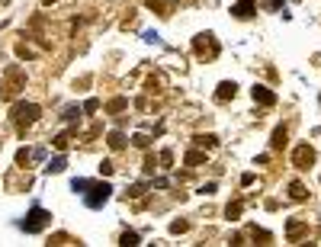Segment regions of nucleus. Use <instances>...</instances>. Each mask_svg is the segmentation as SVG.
I'll use <instances>...</instances> for the list:
<instances>
[{
  "label": "nucleus",
  "mask_w": 321,
  "mask_h": 247,
  "mask_svg": "<svg viewBox=\"0 0 321 247\" xmlns=\"http://www.w3.org/2000/svg\"><path fill=\"white\" fill-rule=\"evenodd\" d=\"M61 119H65V122H74V119H81V106H68V109L61 112Z\"/></svg>",
  "instance_id": "obj_24"
},
{
  "label": "nucleus",
  "mask_w": 321,
  "mask_h": 247,
  "mask_svg": "<svg viewBox=\"0 0 321 247\" xmlns=\"http://www.w3.org/2000/svg\"><path fill=\"white\" fill-rule=\"evenodd\" d=\"M235 93H238V84H235V81H222L219 90H215V100H219V103H228V100H235Z\"/></svg>",
  "instance_id": "obj_9"
},
{
  "label": "nucleus",
  "mask_w": 321,
  "mask_h": 247,
  "mask_svg": "<svg viewBox=\"0 0 321 247\" xmlns=\"http://www.w3.org/2000/svg\"><path fill=\"white\" fill-rule=\"evenodd\" d=\"M254 13H257L254 0H238V4H231V16H238V20H250Z\"/></svg>",
  "instance_id": "obj_8"
},
{
  "label": "nucleus",
  "mask_w": 321,
  "mask_h": 247,
  "mask_svg": "<svg viewBox=\"0 0 321 247\" xmlns=\"http://www.w3.org/2000/svg\"><path fill=\"white\" fill-rule=\"evenodd\" d=\"M29 161H32V148H20V151H16V164L29 167Z\"/></svg>",
  "instance_id": "obj_20"
},
{
  "label": "nucleus",
  "mask_w": 321,
  "mask_h": 247,
  "mask_svg": "<svg viewBox=\"0 0 321 247\" xmlns=\"http://www.w3.org/2000/svg\"><path fill=\"white\" fill-rule=\"evenodd\" d=\"M109 196H112V187L106 180H100V183H90V187H87L84 202H87V209H103L109 202Z\"/></svg>",
  "instance_id": "obj_3"
},
{
  "label": "nucleus",
  "mask_w": 321,
  "mask_h": 247,
  "mask_svg": "<svg viewBox=\"0 0 321 247\" xmlns=\"http://www.w3.org/2000/svg\"><path fill=\"white\" fill-rule=\"evenodd\" d=\"M119 244H125V247L132 244V247H135V244H142V237H138V231H122V237H119Z\"/></svg>",
  "instance_id": "obj_21"
},
{
  "label": "nucleus",
  "mask_w": 321,
  "mask_h": 247,
  "mask_svg": "<svg viewBox=\"0 0 321 247\" xmlns=\"http://www.w3.org/2000/svg\"><path fill=\"white\" fill-rule=\"evenodd\" d=\"M250 234H254V237H260V244H267V241H270V231H264V228H250Z\"/></svg>",
  "instance_id": "obj_29"
},
{
  "label": "nucleus",
  "mask_w": 321,
  "mask_h": 247,
  "mask_svg": "<svg viewBox=\"0 0 321 247\" xmlns=\"http://www.w3.org/2000/svg\"><path fill=\"white\" fill-rule=\"evenodd\" d=\"M48 222H51V212L42 209V206H32L29 212H26V218L16 222V228L26 231V234H39V231H45V228H48Z\"/></svg>",
  "instance_id": "obj_2"
},
{
  "label": "nucleus",
  "mask_w": 321,
  "mask_h": 247,
  "mask_svg": "<svg viewBox=\"0 0 321 247\" xmlns=\"http://www.w3.org/2000/svg\"><path fill=\"white\" fill-rule=\"evenodd\" d=\"M206 48H209V55H212V58L219 55V42L212 39V32H203V35H196V39H193V51H196V55H203Z\"/></svg>",
  "instance_id": "obj_5"
},
{
  "label": "nucleus",
  "mask_w": 321,
  "mask_h": 247,
  "mask_svg": "<svg viewBox=\"0 0 321 247\" xmlns=\"http://www.w3.org/2000/svg\"><path fill=\"white\" fill-rule=\"evenodd\" d=\"M289 199H292V202H305V199H308V190H305V183L292 180V183H289Z\"/></svg>",
  "instance_id": "obj_12"
},
{
  "label": "nucleus",
  "mask_w": 321,
  "mask_h": 247,
  "mask_svg": "<svg viewBox=\"0 0 321 247\" xmlns=\"http://www.w3.org/2000/svg\"><path fill=\"white\" fill-rule=\"evenodd\" d=\"M87 187H90V180H87V176H74V183H71V190H74V193H81V196H84Z\"/></svg>",
  "instance_id": "obj_22"
},
{
  "label": "nucleus",
  "mask_w": 321,
  "mask_h": 247,
  "mask_svg": "<svg viewBox=\"0 0 321 247\" xmlns=\"http://www.w3.org/2000/svg\"><path fill=\"white\" fill-rule=\"evenodd\" d=\"M145 193H148V183H132V187L125 190V196H129V199H142Z\"/></svg>",
  "instance_id": "obj_18"
},
{
  "label": "nucleus",
  "mask_w": 321,
  "mask_h": 247,
  "mask_svg": "<svg viewBox=\"0 0 321 247\" xmlns=\"http://www.w3.org/2000/svg\"><path fill=\"white\" fill-rule=\"evenodd\" d=\"M145 173H148V176L154 173V154H148V157H145Z\"/></svg>",
  "instance_id": "obj_33"
},
{
  "label": "nucleus",
  "mask_w": 321,
  "mask_h": 247,
  "mask_svg": "<svg viewBox=\"0 0 321 247\" xmlns=\"http://www.w3.org/2000/svg\"><path fill=\"white\" fill-rule=\"evenodd\" d=\"M292 164H296L299 170H308V167L315 164V151H311L308 145H299L296 151H292Z\"/></svg>",
  "instance_id": "obj_6"
},
{
  "label": "nucleus",
  "mask_w": 321,
  "mask_h": 247,
  "mask_svg": "<svg viewBox=\"0 0 321 247\" xmlns=\"http://www.w3.org/2000/svg\"><path fill=\"white\" fill-rule=\"evenodd\" d=\"M183 161H186L189 167H199V164H206V151H203V148H189Z\"/></svg>",
  "instance_id": "obj_14"
},
{
  "label": "nucleus",
  "mask_w": 321,
  "mask_h": 247,
  "mask_svg": "<svg viewBox=\"0 0 321 247\" xmlns=\"http://www.w3.org/2000/svg\"><path fill=\"white\" fill-rule=\"evenodd\" d=\"M215 190H219V183H215V180H209V183H203V187H199V193H203V196H212Z\"/></svg>",
  "instance_id": "obj_30"
},
{
  "label": "nucleus",
  "mask_w": 321,
  "mask_h": 247,
  "mask_svg": "<svg viewBox=\"0 0 321 247\" xmlns=\"http://www.w3.org/2000/svg\"><path fill=\"white\" fill-rule=\"evenodd\" d=\"M93 109H100V100H87L84 103V112H93Z\"/></svg>",
  "instance_id": "obj_34"
},
{
  "label": "nucleus",
  "mask_w": 321,
  "mask_h": 247,
  "mask_svg": "<svg viewBox=\"0 0 321 247\" xmlns=\"http://www.w3.org/2000/svg\"><path fill=\"white\" fill-rule=\"evenodd\" d=\"M132 145H135V148H142V151H148V145H151V138H148V135H145V132H138V135L132 138Z\"/></svg>",
  "instance_id": "obj_23"
},
{
  "label": "nucleus",
  "mask_w": 321,
  "mask_h": 247,
  "mask_svg": "<svg viewBox=\"0 0 321 247\" xmlns=\"http://www.w3.org/2000/svg\"><path fill=\"white\" fill-rule=\"evenodd\" d=\"M186 228H189V222H186V218H177V222H170V234H183Z\"/></svg>",
  "instance_id": "obj_25"
},
{
  "label": "nucleus",
  "mask_w": 321,
  "mask_h": 247,
  "mask_svg": "<svg viewBox=\"0 0 321 247\" xmlns=\"http://www.w3.org/2000/svg\"><path fill=\"white\" fill-rule=\"evenodd\" d=\"M280 4H283V0H273V7H280Z\"/></svg>",
  "instance_id": "obj_36"
},
{
  "label": "nucleus",
  "mask_w": 321,
  "mask_h": 247,
  "mask_svg": "<svg viewBox=\"0 0 321 247\" xmlns=\"http://www.w3.org/2000/svg\"><path fill=\"white\" fill-rule=\"evenodd\" d=\"M145 4H148L151 10H158V13H167V0H145Z\"/></svg>",
  "instance_id": "obj_28"
},
{
  "label": "nucleus",
  "mask_w": 321,
  "mask_h": 247,
  "mask_svg": "<svg viewBox=\"0 0 321 247\" xmlns=\"http://www.w3.org/2000/svg\"><path fill=\"white\" fill-rule=\"evenodd\" d=\"M241 212H244V199H235V202H228V206H225V218H228V222H238Z\"/></svg>",
  "instance_id": "obj_13"
},
{
  "label": "nucleus",
  "mask_w": 321,
  "mask_h": 247,
  "mask_svg": "<svg viewBox=\"0 0 321 247\" xmlns=\"http://www.w3.org/2000/svg\"><path fill=\"white\" fill-rule=\"evenodd\" d=\"M158 157H161V167H173V151H170V148H164Z\"/></svg>",
  "instance_id": "obj_27"
},
{
  "label": "nucleus",
  "mask_w": 321,
  "mask_h": 247,
  "mask_svg": "<svg viewBox=\"0 0 321 247\" xmlns=\"http://www.w3.org/2000/svg\"><path fill=\"white\" fill-rule=\"evenodd\" d=\"M51 141H55V148H61V151H65V148H68V141H71V132H61V135H55Z\"/></svg>",
  "instance_id": "obj_26"
},
{
  "label": "nucleus",
  "mask_w": 321,
  "mask_h": 247,
  "mask_svg": "<svg viewBox=\"0 0 321 247\" xmlns=\"http://www.w3.org/2000/svg\"><path fill=\"white\" fill-rule=\"evenodd\" d=\"M4 74H7V84H4V90H0V100H13V96L26 87V74H23V68H16V65H10Z\"/></svg>",
  "instance_id": "obj_4"
},
{
  "label": "nucleus",
  "mask_w": 321,
  "mask_h": 247,
  "mask_svg": "<svg viewBox=\"0 0 321 247\" xmlns=\"http://www.w3.org/2000/svg\"><path fill=\"white\" fill-rule=\"evenodd\" d=\"M112 170H116L112 161H103V164H100V173H103V176H112Z\"/></svg>",
  "instance_id": "obj_32"
},
{
  "label": "nucleus",
  "mask_w": 321,
  "mask_h": 247,
  "mask_svg": "<svg viewBox=\"0 0 321 247\" xmlns=\"http://www.w3.org/2000/svg\"><path fill=\"white\" fill-rule=\"evenodd\" d=\"M122 109H129V100H125V96H112V100L106 103V112H122Z\"/></svg>",
  "instance_id": "obj_17"
},
{
  "label": "nucleus",
  "mask_w": 321,
  "mask_h": 247,
  "mask_svg": "<svg viewBox=\"0 0 321 247\" xmlns=\"http://www.w3.org/2000/svg\"><path fill=\"white\" fill-rule=\"evenodd\" d=\"M42 116V109H39V103H13V109H10V122L16 126V132L20 135H26V129L32 126V122H39Z\"/></svg>",
  "instance_id": "obj_1"
},
{
  "label": "nucleus",
  "mask_w": 321,
  "mask_h": 247,
  "mask_svg": "<svg viewBox=\"0 0 321 247\" xmlns=\"http://www.w3.org/2000/svg\"><path fill=\"white\" fill-rule=\"evenodd\" d=\"M286 141H289V129H286V126H276L273 135H270V148L280 151V148H286Z\"/></svg>",
  "instance_id": "obj_11"
},
{
  "label": "nucleus",
  "mask_w": 321,
  "mask_h": 247,
  "mask_svg": "<svg viewBox=\"0 0 321 247\" xmlns=\"http://www.w3.org/2000/svg\"><path fill=\"white\" fill-rule=\"evenodd\" d=\"M106 141H109V148H112V151H122V148H125V135H122V132H109V135H106Z\"/></svg>",
  "instance_id": "obj_16"
},
{
  "label": "nucleus",
  "mask_w": 321,
  "mask_h": 247,
  "mask_svg": "<svg viewBox=\"0 0 321 247\" xmlns=\"http://www.w3.org/2000/svg\"><path fill=\"white\" fill-rule=\"evenodd\" d=\"M65 167H68V157H65V154H58V157H51V161L45 164V173H61Z\"/></svg>",
  "instance_id": "obj_15"
},
{
  "label": "nucleus",
  "mask_w": 321,
  "mask_h": 247,
  "mask_svg": "<svg viewBox=\"0 0 321 247\" xmlns=\"http://www.w3.org/2000/svg\"><path fill=\"white\" fill-rule=\"evenodd\" d=\"M250 96H254V103H260V106H276V93L264 84H257L254 90H250Z\"/></svg>",
  "instance_id": "obj_7"
},
{
  "label": "nucleus",
  "mask_w": 321,
  "mask_h": 247,
  "mask_svg": "<svg viewBox=\"0 0 321 247\" xmlns=\"http://www.w3.org/2000/svg\"><path fill=\"white\" fill-rule=\"evenodd\" d=\"M16 55H20V58H26V61H29V58H32V51H29V48H26V42H20V45H16Z\"/></svg>",
  "instance_id": "obj_31"
},
{
  "label": "nucleus",
  "mask_w": 321,
  "mask_h": 247,
  "mask_svg": "<svg viewBox=\"0 0 321 247\" xmlns=\"http://www.w3.org/2000/svg\"><path fill=\"white\" fill-rule=\"evenodd\" d=\"M305 231H308V225H302L299 218H289V222H286V237H289V241H299Z\"/></svg>",
  "instance_id": "obj_10"
},
{
  "label": "nucleus",
  "mask_w": 321,
  "mask_h": 247,
  "mask_svg": "<svg viewBox=\"0 0 321 247\" xmlns=\"http://www.w3.org/2000/svg\"><path fill=\"white\" fill-rule=\"evenodd\" d=\"M42 4H45V7H51V4H58V0H42Z\"/></svg>",
  "instance_id": "obj_35"
},
{
  "label": "nucleus",
  "mask_w": 321,
  "mask_h": 247,
  "mask_svg": "<svg viewBox=\"0 0 321 247\" xmlns=\"http://www.w3.org/2000/svg\"><path fill=\"white\" fill-rule=\"evenodd\" d=\"M193 141H196V148H215V145H219V138H215V135H196Z\"/></svg>",
  "instance_id": "obj_19"
}]
</instances>
